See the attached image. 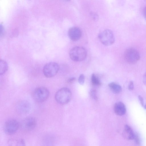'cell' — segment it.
I'll return each mask as SVG.
<instances>
[{"instance_id": "6da1fadb", "label": "cell", "mask_w": 146, "mask_h": 146, "mask_svg": "<svg viewBox=\"0 0 146 146\" xmlns=\"http://www.w3.org/2000/svg\"><path fill=\"white\" fill-rule=\"evenodd\" d=\"M72 97L71 92L69 89L63 87L59 90L56 93L55 98L56 101L61 104L68 103Z\"/></svg>"}, {"instance_id": "7a4b0ae2", "label": "cell", "mask_w": 146, "mask_h": 146, "mask_svg": "<svg viewBox=\"0 0 146 146\" xmlns=\"http://www.w3.org/2000/svg\"><path fill=\"white\" fill-rule=\"evenodd\" d=\"M87 55V52L84 48L77 46L73 47L70 50L69 56L73 61L76 62L82 61L85 59Z\"/></svg>"}, {"instance_id": "3957f363", "label": "cell", "mask_w": 146, "mask_h": 146, "mask_svg": "<svg viewBox=\"0 0 146 146\" xmlns=\"http://www.w3.org/2000/svg\"><path fill=\"white\" fill-rule=\"evenodd\" d=\"M98 37L101 42L105 46L113 44L115 41V37L112 31L109 29H105L98 34Z\"/></svg>"}, {"instance_id": "277c9868", "label": "cell", "mask_w": 146, "mask_h": 146, "mask_svg": "<svg viewBox=\"0 0 146 146\" xmlns=\"http://www.w3.org/2000/svg\"><path fill=\"white\" fill-rule=\"evenodd\" d=\"M59 68V66L57 63L55 62H48L44 66L43 69V73L47 78L52 77L57 73Z\"/></svg>"}, {"instance_id": "5b68a950", "label": "cell", "mask_w": 146, "mask_h": 146, "mask_svg": "<svg viewBox=\"0 0 146 146\" xmlns=\"http://www.w3.org/2000/svg\"><path fill=\"white\" fill-rule=\"evenodd\" d=\"M48 90L44 87H39L35 89L33 93L35 100L37 102H41L46 100L49 96Z\"/></svg>"}, {"instance_id": "8992f818", "label": "cell", "mask_w": 146, "mask_h": 146, "mask_svg": "<svg viewBox=\"0 0 146 146\" xmlns=\"http://www.w3.org/2000/svg\"><path fill=\"white\" fill-rule=\"evenodd\" d=\"M19 126V123L16 120L14 119H9L5 122L4 126V130L7 134L13 135L17 131Z\"/></svg>"}, {"instance_id": "52a82bcc", "label": "cell", "mask_w": 146, "mask_h": 146, "mask_svg": "<svg viewBox=\"0 0 146 146\" xmlns=\"http://www.w3.org/2000/svg\"><path fill=\"white\" fill-rule=\"evenodd\" d=\"M125 57L128 62L133 64L137 62L139 60L140 56L139 52L136 50L130 48L126 51Z\"/></svg>"}, {"instance_id": "ba28073f", "label": "cell", "mask_w": 146, "mask_h": 146, "mask_svg": "<svg viewBox=\"0 0 146 146\" xmlns=\"http://www.w3.org/2000/svg\"><path fill=\"white\" fill-rule=\"evenodd\" d=\"M36 125V121L34 117H28L25 118L22 123V128L27 131H30L33 129Z\"/></svg>"}, {"instance_id": "9c48e42d", "label": "cell", "mask_w": 146, "mask_h": 146, "mask_svg": "<svg viewBox=\"0 0 146 146\" xmlns=\"http://www.w3.org/2000/svg\"><path fill=\"white\" fill-rule=\"evenodd\" d=\"M31 109V105L30 103L26 100H22L19 102L17 104L16 109L19 113L25 114L28 113Z\"/></svg>"}, {"instance_id": "30bf717a", "label": "cell", "mask_w": 146, "mask_h": 146, "mask_svg": "<svg viewBox=\"0 0 146 146\" xmlns=\"http://www.w3.org/2000/svg\"><path fill=\"white\" fill-rule=\"evenodd\" d=\"M68 35L70 39L74 41H76L79 40L81 38L82 32L78 27H73L69 29Z\"/></svg>"}, {"instance_id": "8fae6325", "label": "cell", "mask_w": 146, "mask_h": 146, "mask_svg": "<svg viewBox=\"0 0 146 146\" xmlns=\"http://www.w3.org/2000/svg\"><path fill=\"white\" fill-rule=\"evenodd\" d=\"M114 110L115 113L117 115L121 116L126 112V109L125 105L121 102H118L115 104Z\"/></svg>"}, {"instance_id": "7c38bea8", "label": "cell", "mask_w": 146, "mask_h": 146, "mask_svg": "<svg viewBox=\"0 0 146 146\" xmlns=\"http://www.w3.org/2000/svg\"><path fill=\"white\" fill-rule=\"evenodd\" d=\"M7 143L8 146H26L25 141L23 139H10Z\"/></svg>"}, {"instance_id": "4fadbf2b", "label": "cell", "mask_w": 146, "mask_h": 146, "mask_svg": "<svg viewBox=\"0 0 146 146\" xmlns=\"http://www.w3.org/2000/svg\"><path fill=\"white\" fill-rule=\"evenodd\" d=\"M124 130L125 135L128 139L132 140L134 139L135 134L129 126L128 125H125Z\"/></svg>"}, {"instance_id": "5bb4252c", "label": "cell", "mask_w": 146, "mask_h": 146, "mask_svg": "<svg viewBox=\"0 0 146 146\" xmlns=\"http://www.w3.org/2000/svg\"><path fill=\"white\" fill-rule=\"evenodd\" d=\"M108 86L111 91L114 94L119 93L122 90L121 86L114 82L110 83L108 84Z\"/></svg>"}, {"instance_id": "9a60e30c", "label": "cell", "mask_w": 146, "mask_h": 146, "mask_svg": "<svg viewBox=\"0 0 146 146\" xmlns=\"http://www.w3.org/2000/svg\"><path fill=\"white\" fill-rule=\"evenodd\" d=\"M8 65L7 62L3 60L0 61V74L3 75L7 70Z\"/></svg>"}, {"instance_id": "2e32d148", "label": "cell", "mask_w": 146, "mask_h": 146, "mask_svg": "<svg viewBox=\"0 0 146 146\" xmlns=\"http://www.w3.org/2000/svg\"><path fill=\"white\" fill-rule=\"evenodd\" d=\"M91 80L92 83L94 85L99 86L101 84L100 79L94 74H93L92 75Z\"/></svg>"}, {"instance_id": "e0dca14e", "label": "cell", "mask_w": 146, "mask_h": 146, "mask_svg": "<svg viewBox=\"0 0 146 146\" xmlns=\"http://www.w3.org/2000/svg\"><path fill=\"white\" fill-rule=\"evenodd\" d=\"M90 94L91 98L94 100H97L98 99V97L96 90L94 89L91 90L90 92Z\"/></svg>"}, {"instance_id": "ac0fdd59", "label": "cell", "mask_w": 146, "mask_h": 146, "mask_svg": "<svg viewBox=\"0 0 146 146\" xmlns=\"http://www.w3.org/2000/svg\"><path fill=\"white\" fill-rule=\"evenodd\" d=\"M85 80V77L84 75L83 74H81L78 79V82L79 84L81 85H83L84 83Z\"/></svg>"}, {"instance_id": "d6986e66", "label": "cell", "mask_w": 146, "mask_h": 146, "mask_svg": "<svg viewBox=\"0 0 146 146\" xmlns=\"http://www.w3.org/2000/svg\"><path fill=\"white\" fill-rule=\"evenodd\" d=\"M134 139L136 143L137 144H139L140 143V140L138 135L137 134H135V136Z\"/></svg>"}, {"instance_id": "ffe728a7", "label": "cell", "mask_w": 146, "mask_h": 146, "mask_svg": "<svg viewBox=\"0 0 146 146\" xmlns=\"http://www.w3.org/2000/svg\"><path fill=\"white\" fill-rule=\"evenodd\" d=\"M128 88L129 90H132L134 88V84L133 81H131L129 82Z\"/></svg>"}, {"instance_id": "44dd1931", "label": "cell", "mask_w": 146, "mask_h": 146, "mask_svg": "<svg viewBox=\"0 0 146 146\" xmlns=\"http://www.w3.org/2000/svg\"><path fill=\"white\" fill-rule=\"evenodd\" d=\"M91 16L93 19L95 20H97L98 18V16L96 13H90Z\"/></svg>"}, {"instance_id": "7402d4cb", "label": "cell", "mask_w": 146, "mask_h": 146, "mask_svg": "<svg viewBox=\"0 0 146 146\" xmlns=\"http://www.w3.org/2000/svg\"><path fill=\"white\" fill-rule=\"evenodd\" d=\"M76 78L74 77H72L68 79L67 82L69 83H71L75 80Z\"/></svg>"}, {"instance_id": "603a6c76", "label": "cell", "mask_w": 146, "mask_h": 146, "mask_svg": "<svg viewBox=\"0 0 146 146\" xmlns=\"http://www.w3.org/2000/svg\"><path fill=\"white\" fill-rule=\"evenodd\" d=\"M138 98L141 105L143 106H144V102L143 98L140 96H139Z\"/></svg>"}, {"instance_id": "cb8c5ba5", "label": "cell", "mask_w": 146, "mask_h": 146, "mask_svg": "<svg viewBox=\"0 0 146 146\" xmlns=\"http://www.w3.org/2000/svg\"><path fill=\"white\" fill-rule=\"evenodd\" d=\"M143 80L144 84L146 86V72L143 76Z\"/></svg>"}, {"instance_id": "d4e9b609", "label": "cell", "mask_w": 146, "mask_h": 146, "mask_svg": "<svg viewBox=\"0 0 146 146\" xmlns=\"http://www.w3.org/2000/svg\"><path fill=\"white\" fill-rule=\"evenodd\" d=\"M144 15L146 19V7L144 9L143 11Z\"/></svg>"}, {"instance_id": "484cf974", "label": "cell", "mask_w": 146, "mask_h": 146, "mask_svg": "<svg viewBox=\"0 0 146 146\" xmlns=\"http://www.w3.org/2000/svg\"><path fill=\"white\" fill-rule=\"evenodd\" d=\"M144 108L145 109H146V105L144 106Z\"/></svg>"}]
</instances>
